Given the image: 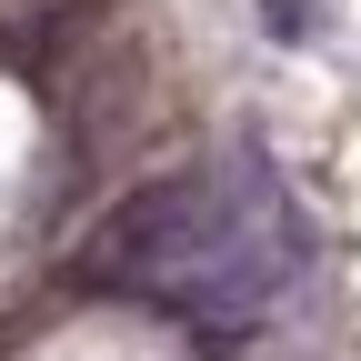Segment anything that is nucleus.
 Listing matches in <instances>:
<instances>
[{
    "mask_svg": "<svg viewBox=\"0 0 361 361\" xmlns=\"http://www.w3.org/2000/svg\"><path fill=\"white\" fill-rule=\"evenodd\" d=\"M301 251H311V231H301L291 191L261 161H241V171H161V180H141L130 201H111L90 221L71 271L90 291L171 311V322L241 331L291 291Z\"/></svg>",
    "mask_w": 361,
    "mask_h": 361,
    "instance_id": "nucleus-1",
    "label": "nucleus"
}]
</instances>
